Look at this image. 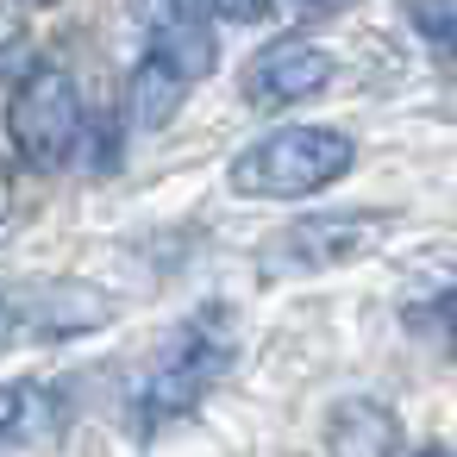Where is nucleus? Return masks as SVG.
Here are the masks:
<instances>
[{"label":"nucleus","instance_id":"obj_2","mask_svg":"<svg viewBox=\"0 0 457 457\" xmlns=\"http://www.w3.org/2000/svg\"><path fill=\"white\" fill-rule=\"evenodd\" d=\"M357 145L338 126H282L263 132L257 145H245L232 157V188L245 201H307L320 188H332L338 176H351Z\"/></svg>","mask_w":457,"mask_h":457},{"label":"nucleus","instance_id":"obj_11","mask_svg":"<svg viewBox=\"0 0 457 457\" xmlns=\"http://www.w3.org/2000/svg\"><path fill=\"white\" fill-rule=\"evenodd\" d=\"M201 13L232 20V26H257V20L270 13V0H201Z\"/></svg>","mask_w":457,"mask_h":457},{"label":"nucleus","instance_id":"obj_5","mask_svg":"<svg viewBox=\"0 0 457 457\" xmlns=\"http://www.w3.org/2000/svg\"><path fill=\"white\" fill-rule=\"evenodd\" d=\"M326 82H332V57L307 38H276L245 63V101L270 107V113L295 107V101H313Z\"/></svg>","mask_w":457,"mask_h":457},{"label":"nucleus","instance_id":"obj_15","mask_svg":"<svg viewBox=\"0 0 457 457\" xmlns=\"http://www.w3.org/2000/svg\"><path fill=\"white\" fill-rule=\"evenodd\" d=\"M26 7H57V0H26Z\"/></svg>","mask_w":457,"mask_h":457},{"label":"nucleus","instance_id":"obj_14","mask_svg":"<svg viewBox=\"0 0 457 457\" xmlns=\"http://www.w3.org/2000/svg\"><path fill=\"white\" fill-rule=\"evenodd\" d=\"M420 457H451V451H445V445H426V451H420Z\"/></svg>","mask_w":457,"mask_h":457},{"label":"nucleus","instance_id":"obj_9","mask_svg":"<svg viewBox=\"0 0 457 457\" xmlns=\"http://www.w3.org/2000/svg\"><path fill=\"white\" fill-rule=\"evenodd\" d=\"M182 101H188V82H182L176 70H163L157 57H138L132 88H126V113H132V126H138V132H163V126L182 113Z\"/></svg>","mask_w":457,"mask_h":457},{"label":"nucleus","instance_id":"obj_7","mask_svg":"<svg viewBox=\"0 0 457 457\" xmlns=\"http://www.w3.org/2000/svg\"><path fill=\"white\" fill-rule=\"evenodd\" d=\"M326 451L332 457H401V420L395 407L370 395H345L326 413Z\"/></svg>","mask_w":457,"mask_h":457},{"label":"nucleus","instance_id":"obj_10","mask_svg":"<svg viewBox=\"0 0 457 457\" xmlns=\"http://www.w3.org/2000/svg\"><path fill=\"white\" fill-rule=\"evenodd\" d=\"M407 20L432 38V51H451V0H407Z\"/></svg>","mask_w":457,"mask_h":457},{"label":"nucleus","instance_id":"obj_3","mask_svg":"<svg viewBox=\"0 0 457 457\" xmlns=\"http://www.w3.org/2000/svg\"><path fill=\"white\" fill-rule=\"evenodd\" d=\"M82 95H76V76L63 63H32L7 101V145L26 170L38 176H57L63 163H76L82 151Z\"/></svg>","mask_w":457,"mask_h":457},{"label":"nucleus","instance_id":"obj_12","mask_svg":"<svg viewBox=\"0 0 457 457\" xmlns=\"http://www.w3.org/2000/svg\"><path fill=\"white\" fill-rule=\"evenodd\" d=\"M270 7H282L288 20H332V13L351 7V0H270Z\"/></svg>","mask_w":457,"mask_h":457},{"label":"nucleus","instance_id":"obj_4","mask_svg":"<svg viewBox=\"0 0 457 457\" xmlns=\"http://www.w3.org/2000/svg\"><path fill=\"white\" fill-rule=\"evenodd\" d=\"M388 238V213H320L270 245V270H338Z\"/></svg>","mask_w":457,"mask_h":457},{"label":"nucleus","instance_id":"obj_8","mask_svg":"<svg viewBox=\"0 0 457 457\" xmlns=\"http://www.w3.org/2000/svg\"><path fill=\"white\" fill-rule=\"evenodd\" d=\"M63 426V407L45 382H0V445H45Z\"/></svg>","mask_w":457,"mask_h":457},{"label":"nucleus","instance_id":"obj_6","mask_svg":"<svg viewBox=\"0 0 457 457\" xmlns=\"http://www.w3.org/2000/svg\"><path fill=\"white\" fill-rule=\"evenodd\" d=\"M145 57H157L163 70H176V76L195 88V82L213 76L220 38H213V26H207L195 7H182V0H163V7H145Z\"/></svg>","mask_w":457,"mask_h":457},{"label":"nucleus","instance_id":"obj_1","mask_svg":"<svg viewBox=\"0 0 457 457\" xmlns=\"http://www.w3.org/2000/svg\"><path fill=\"white\" fill-rule=\"evenodd\" d=\"M232 357H238L232 307H226V301L195 307V313L157 345V357L145 363V376H138V388H132V413H138V426L157 432V426L195 413V407L207 401V388L232 370Z\"/></svg>","mask_w":457,"mask_h":457},{"label":"nucleus","instance_id":"obj_13","mask_svg":"<svg viewBox=\"0 0 457 457\" xmlns=\"http://www.w3.org/2000/svg\"><path fill=\"white\" fill-rule=\"evenodd\" d=\"M13 338V307H7V295H0V345Z\"/></svg>","mask_w":457,"mask_h":457}]
</instances>
